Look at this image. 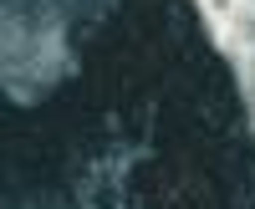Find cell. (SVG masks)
Masks as SVG:
<instances>
[{"label": "cell", "mask_w": 255, "mask_h": 209, "mask_svg": "<svg viewBox=\"0 0 255 209\" xmlns=\"http://www.w3.org/2000/svg\"><path fill=\"white\" fill-rule=\"evenodd\" d=\"M194 5L204 10L209 31L225 51H235L240 41L255 51V0H194Z\"/></svg>", "instance_id": "obj_1"}]
</instances>
